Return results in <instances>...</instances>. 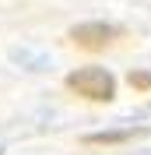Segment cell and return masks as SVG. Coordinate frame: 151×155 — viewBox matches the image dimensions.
<instances>
[{
  "instance_id": "1",
  "label": "cell",
  "mask_w": 151,
  "mask_h": 155,
  "mask_svg": "<svg viewBox=\"0 0 151 155\" xmlns=\"http://www.w3.org/2000/svg\"><path fill=\"white\" fill-rule=\"evenodd\" d=\"M67 92L88 99V102H113L116 99V78L105 67H77L63 78Z\"/></svg>"
},
{
  "instance_id": "2",
  "label": "cell",
  "mask_w": 151,
  "mask_h": 155,
  "mask_svg": "<svg viewBox=\"0 0 151 155\" xmlns=\"http://www.w3.org/2000/svg\"><path fill=\"white\" fill-rule=\"evenodd\" d=\"M67 39L74 42L77 49H88V53H102L123 39V28L120 25H109V21H85V25H74V28L67 32Z\"/></svg>"
},
{
  "instance_id": "3",
  "label": "cell",
  "mask_w": 151,
  "mask_h": 155,
  "mask_svg": "<svg viewBox=\"0 0 151 155\" xmlns=\"http://www.w3.org/2000/svg\"><path fill=\"white\" fill-rule=\"evenodd\" d=\"M137 137H148V127H120V130H98V134H85L81 145L85 148H116V145H130Z\"/></svg>"
},
{
  "instance_id": "4",
  "label": "cell",
  "mask_w": 151,
  "mask_h": 155,
  "mask_svg": "<svg viewBox=\"0 0 151 155\" xmlns=\"http://www.w3.org/2000/svg\"><path fill=\"white\" fill-rule=\"evenodd\" d=\"M127 85L137 92V95H144V92H151V71H144V67H133L130 74H127Z\"/></svg>"
}]
</instances>
